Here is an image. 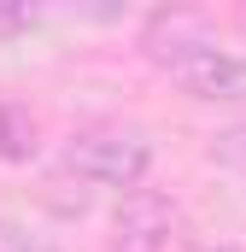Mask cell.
<instances>
[{
  "mask_svg": "<svg viewBox=\"0 0 246 252\" xmlns=\"http://www.w3.org/2000/svg\"><path fill=\"white\" fill-rule=\"evenodd\" d=\"M223 164H246V129H229V135H217V147H211Z\"/></svg>",
  "mask_w": 246,
  "mask_h": 252,
  "instance_id": "obj_6",
  "label": "cell"
},
{
  "mask_svg": "<svg viewBox=\"0 0 246 252\" xmlns=\"http://www.w3.org/2000/svg\"><path fill=\"white\" fill-rule=\"evenodd\" d=\"M141 53L193 100H246V53L223 47L217 18L193 6H164L141 24Z\"/></svg>",
  "mask_w": 246,
  "mask_h": 252,
  "instance_id": "obj_1",
  "label": "cell"
},
{
  "mask_svg": "<svg viewBox=\"0 0 246 252\" xmlns=\"http://www.w3.org/2000/svg\"><path fill=\"white\" fill-rule=\"evenodd\" d=\"M211 252H246V247H211Z\"/></svg>",
  "mask_w": 246,
  "mask_h": 252,
  "instance_id": "obj_8",
  "label": "cell"
},
{
  "mask_svg": "<svg viewBox=\"0 0 246 252\" xmlns=\"http://www.w3.org/2000/svg\"><path fill=\"white\" fill-rule=\"evenodd\" d=\"M0 252H59L53 241H41L30 223H18V217H0Z\"/></svg>",
  "mask_w": 246,
  "mask_h": 252,
  "instance_id": "obj_5",
  "label": "cell"
},
{
  "mask_svg": "<svg viewBox=\"0 0 246 252\" xmlns=\"http://www.w3.org/2000/svg\"><path fill=\"white\" fill-rule=\"evenodd\" d=\"M176 235V199L158 188H135L112 211V252H164Z\"/></svg>",
  "mask_w": 246,
  "mask_h": 252,
  "instance_id": "obj_3",
  "label": "cell"
},
{
  "mask_svg": "<svg viewBox=\"0 0 246 252\" xmlns=\"http://www.w3.org/2000/svg\"><path fill=\"white\" fill-rule=\"evenodd\" d=\"M0 158L6 164L35 158V112L18 100H0Z\"/></svg>",
  "mask_w": 246,
  "mask_h": 252,
  "instance_id": "obj_4",
  "label": "cell"
},
{
  "mask_svg": "<svg viewBox=\"0 0 246 252\" xmlns=\"http://www.w3.org/2000/svg\"><path fill=\"white\" fill-rule=\"evenodd\" d=\"M59 164H64V176H76L88 188L135 193L153 170V141L141 129H82V135H70Z\"/></svg>",
  "mask_w": 246,
  "mask_h": 252,
  "instance_id": "obj_2",
  "label": "cell"
},
{
  "mask_svg": "<svg viewBox=\"0 0 246 252\" xmlns=\"http://www.w3.org/2000/svg\"><path fill=\"white\" fill-rule=\"evenodd\" d=\"M35 24V12H24V6H0V30H30Z\"/></svg>",
  "mask_w": 246,
  "mask_h": 252,
  "instance_id": "obj_7",
  "label": "cell"
},
{
  "mask_svg": "<svg viewBox=\"0 0 246 252\" xmlns=\"http://www.w3.org/2000/svg\"><path fill=\"white\" fill-rule=\"evenodd\" d=\"M241 30H246V12H241Z\"/></svg>",
  "mask_w": 246,
  "mask_h": 252,
  "instance_id": "obj_9",
  "label": "cell"
}]
</instances>
